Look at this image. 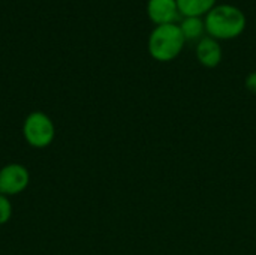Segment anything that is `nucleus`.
Masks as SVG:
<instances>
[{
    "label": "nucleus",
    "instance_id": "f257e3e1",
    "mask_svg": "<svg viewBox=\"0 0 256 255\" xmlns=\"http://www.w3.org/2000/svg\"><path fill=\"white\" fill-rule=\"evenodd\" d=\"M206 32L208 36L220 41L234 39L246 29L244 12L234 5H216L206 15Z\"/></svg>",
    "mask_w": 256,
    "mask_h": 255
},
{
    "label": "nucleus",
    "instance_id": "39448f33",
    "mask_svg": "<svg viewBox=\"0 0 256 255\" xmlns=\"http://www.w3.org/2000/svg\"><path fill=\"white\" fill-rule=\"evenodd\" d=\"M147 14L156 26H162L174 24V21L180 15V11L177 6V0H148Z\"/></svg>",
    "mask_w": 256,
    "mask_h": 255
},
{
    "label": "nucleus",
    "instance_id": "7ed1b4c3",
    "mask_svg": "<svg viewBox=\"0 0 256 255\" xmlns=\"http://www.w3.org/2000/svg\"><path fill=\"white\" fill-rule=\"evenodd\" d=\"M22 138L33 149H46L56 138V125L44 111H32L22 122Z\"/></svg>",
    "mask_w": 256,
    "mask_h": 255
},
{
    "label": "nucleus",
    "instance_id": "20e7f679",
    "mask_svg": "<svg viewBox=\"0 0 256 255\" xmlns=\"http://www.w3.org/2000/svg\"><path fill=\"white\" fill-rule=\"evenodd\" d=\"M30 183V173L26 165L18 162L6 164L0 168V194L15 197L22 194Z\"/></svg>",
    "mask_w": 256,
    "mask_h": 255
},
{
    "label": "nucleus",
    "instance_id": "9d476101",
    "mask_svg": "<svg viewBox=\"0 0 256 255\" xmlns=\"http://www.w3.org/2000/svg\"><path fill=\"white\" fill-rule=\"evenodd\" d=\"M246 87H248L252 93H256V71L250 72V74L246 77Z\"/></svg>",
    "mask_w": 256,
    "mask_h": 255
},
{
    "label": "nucleus",
    "instance_id": "6e6552de",
    "mask_svg": "<svg viewBox=\"0 0 256 255\" xmlns=\"http://www.w3.org/2000/svg\"><path fill=\"white\" fill-rule=\"evenodd\" d=\"M178 26L186 41H201L206 32V23L201 20V17H184Z\"/></svg>",
    "mask_w": 256,
    "mask_h": 255
},
{
    "label": "nucleus",
    "instance_id": "f03ea898",
    "mask_svg": "<svg viewBox=\"0 0 256 255\" xmlns=\"http://www.w3.org/2000/svg\"><path fill=\"white\" fill-rule=\"evenodd\" d=\"M184 42L178 24L156 26L148 36V53L158 62H171L182 53Z\"/></svg>",
    "mask_w": 256,
    "mask_h": 255
},
{
    "label": "nucleus",
    "instance_id": "0eeeda50",
    "mask_svg": "<svg viewBox=\"0 0 256 255\" xmlns=\"http://www.w3.org/2000/svg\"><path fill=\"white\" fill-rule=\"evenodd\" d=\"M180 15L184 17H201L207 15L214 6L216 0H177Z\"/></svg>",
    "mask_w": 256,
    "mask_h": 255
},
{
    "label": "nucleus",
    "instance_id": "423d86ee",
    "mask_svg": "<svg viewBox=\"0 0 256 255\" xmlns=\"http://www.w3.org/2000/svg\"><path fill=\"white\" fill-rule=\"evenodd\" d=\"M196 59L206 68H216L222 60V47L218 39L206 36L196 44Z\"/></svg>",
    "mask_w": 256,
    "mask_h": 255
},
{
    "label": "nucleus",
    "instance_id": "1a4fd4ad",
    "mask_svg": "<svg viewBox=\"0 0 256 255\" xmlns=\"http://www.w3.org/2000/svg\"><path fill=\"white\" fill-rule=\"evenodd\" d=\"M12 218V201L9 197L0 194V225H4Z\"/></svg>",
    "mask_w": 256,
    "mask_h": 255
}]
</instances>
